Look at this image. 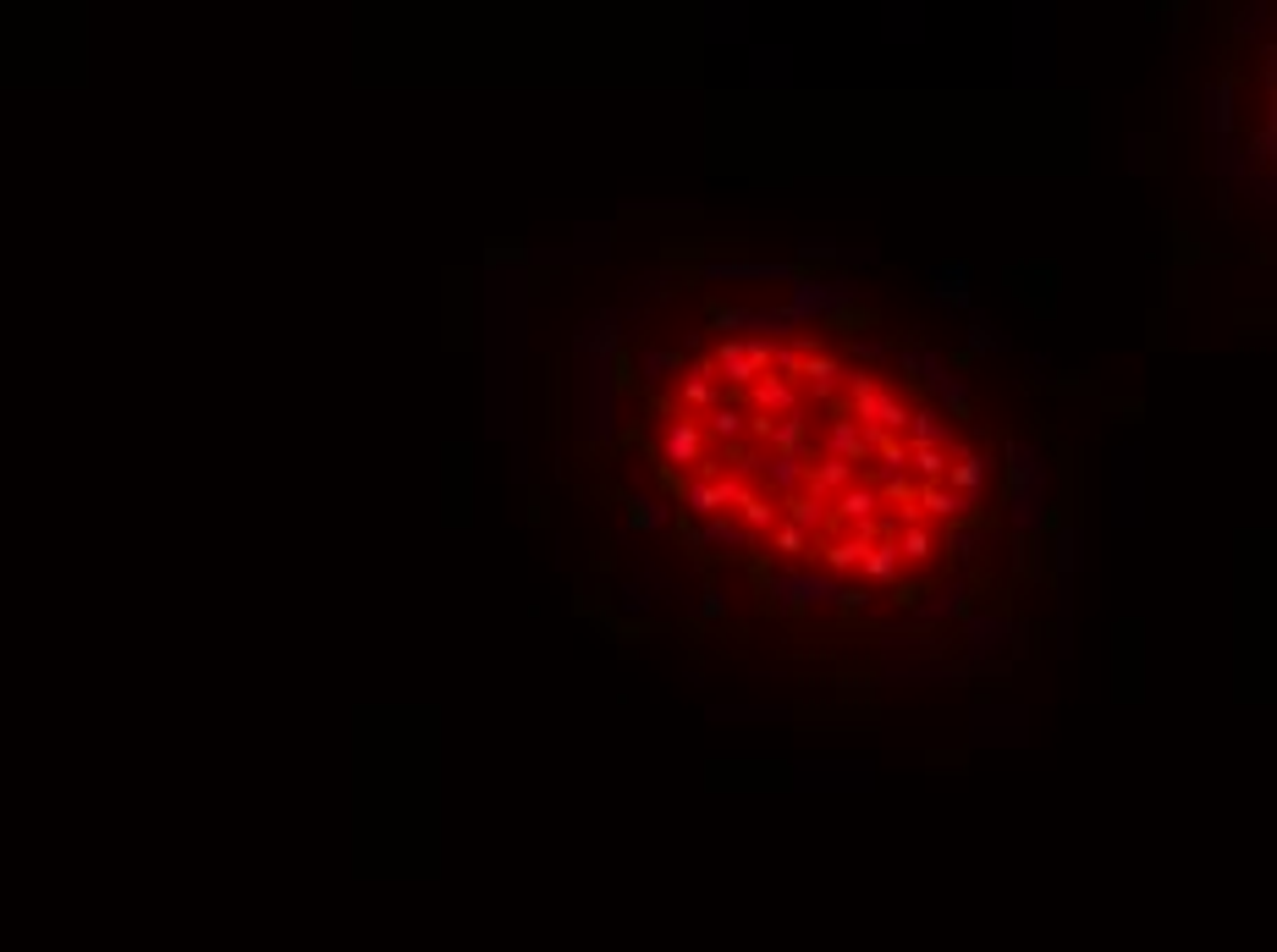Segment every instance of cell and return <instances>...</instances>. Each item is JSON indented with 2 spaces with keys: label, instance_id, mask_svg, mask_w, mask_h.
<instances>
[{
  "label": "cell",
  "instance_id": "cell-1",
  "mask_svg": "<svg viewBox=\"0 0 1277 952\" xmlns=\"http://www.w3.org/2000/svg\"><path fill=\"white\" fill-rule=\"evenodd\" d=\"M760 590H766V606H777V611H831V606H843V578L816 573V568H804V561L771 568V561L760 556Z\"/></svg>",
  "mask_w": 1277,
  "mask_h": 952
},
{
  "label": "cell",
  "instance_id": "cell-2",
  "mask_svg": "<svg viewBox=\"0 0 1277 952\" xmlns=\"http://www.w3.org/2000/svg\"><path fill=\"white\" fill-rule=\"evenodd\" d=\"M854 303H859V286H854V281H826L821 270H799V276L787 281L782 315H787L793 325H809V320H843V315H854Z\"/></svg>",
  "mask_w": 1277,
  "mask_h": 952
},
{
  "label": "cell",
  "instance_id": "cell-3",
  "mask_svg": "<svg viewBox=\"0 0 1277 952\" xmlns=\"http://www.w3.org/2000/svg\"><path fill=\"white\" fill-rule=\"evenodd\" d=\"M700 457H705L700 419L661 414V430H655V462H661L667 474H683V469H700Z\"/></svg>",
  "mask_w": 1277,
  "mask_h": 952
},
{
  "label": "cell",
  "instance_id": "cell-4",
  "mask_svg": "<svg viewBox=\"0 0 1277 952\" xmlns=\"http://www.w3.org/2000/svg\"><path fill=\"white\" fill-rule=\"evenodd\" d=\"M710 330H722V336H760V342H777L787 336V330H799L782 308H710Z\"/></svg>",
  "mask_w": 1277,
  "mask_h": 952
},
{
  "label": "cell",
  "instance_id": "cell-5",
  "mask_svg": "<svg viewBox=\"0 0 1277 952\" xmlns=\"http://www.w3.org/2000/svg\"><path fill=\"white\" fill-rule=\"evenodd\" d=\"M1002 457H1008V474H1002V491H1008V496L1047 491V452H1041V441H1030V435H1008Z\"/></svg>",
  "mask_w": 1277,
  "mask_h": 952
},
{
  "label": "cell",
  "instance_id": "cell-6",
  "mask_svg": "<svg viewBox=\"0 0 1277 952\" xmlns=\"http://www.w3.org/2000/svg\"><path fill=\"white\" fill-rule=\"evenodd\" d=\"M683 540L694 551H710V556H749L760 540H754L738 518H705V523H683Z\"/></svg>",
  "mask_w": 1277,
  "mask_h": 952
},
{
  "label": "cell",
  "instance_id": "cell-7",
  "mask_svg": "<svg viewBox=\"0 0 1277 952\" xmlns=\"http://www.w3.org/2000/svg\"><path fill=\"white\" fill-rule=\"evenodd\" d=\"M744 414H766V419H787V414H804V392L799 380L787 375H760L744 392Z\"/></svg>",
  "mask_w": 1277,
  "mask_h": 952
},
{
  "label": "cell",
  "instance_id": "cell-8",
  "mask_svg": "<svg viewBox=\"0 0 1277 952\" xmlns=\"http://www.w3.org/2000/svg\"><path fill=\"white\" fill-rule=\"evenodd\" d=\"M963 633H970V650H975L970 667H980V672H997V677H1002V660H992V655H997V650L1013 638V617H997V611H970V623H963Z\"/></svg>",
  "mask_w": 1277,
  "mask_h": 952
},
{
  "label": "cell",
  "instance_id": "cell-9",
  "mask_svg": "<svg viewBox=\"0 0 1277 952\" xmlns=\"http://www.w3.org/2000/svg\"><path fill=\"white\" fill-rule=\"evenodd\" d=\"M963 611H970V578H947L942 590H931V600H915V606H908V623L936 628V623H953Z\"/></svg>",
  "mask_w": 1277,
  "mask_h": 952
},
{
  "label": "cell",
  "instance_id": "cell-10",
  "mask_svg": "<svg viewBox=\"0 0 1277 952\" xmlns=\"http://www.w3.org/2000/svg\"><path fill=\"white\" fill-rule=\"evenodd\" d=\"M915 507H920V518H936L942 529H953V523H975V518H980V501L947 491V484H915Z\"/></svg>",
  "mask_w": 1277,
  "mask_h": 952
},
{
  "label": "cell",
  "instance_id": "cell-11",
  "mask_svg": "<svg viewBox=\"0 0 1277 952\" xmlns=\"http://www.w3.org/2000/svg\"><path fill=\"white\" fill-rule=\"evenodd\" d=\"M992 474H997V462L985 457V452H953V462H947V491H958V496H970V501H980L985 507V491H992Z\"/></svg>",
  "mask_w": 1277,
  "mask_h": 952
},
{
  "label": "cell",
  "instance_id": "cell-12",
  "mask_svg": "<svg viewBox=\"0 0 1277 952\" xmlns=\"http://www.w3.org/2000/svg\"><path fill=\"white\" fill-rule=\"evenodd\" d=\"M816 457H837L848 462V469H859V462H870V446H865V430L848 414H831L826 435L816 441Z\"/></svg>",
  "mask_w": 1277,
  "mask_h": 952
},
{
  "label": "cell",
  "instance_id": "cell-13",
  "mask_svg": "<svg viewBox=\"0 0 1277 952\" xmlns=\"http://www.w3.org/2000/svg\"><path fill=\"white\" fill-rule=\"evenodd\" d=\"M843 375H848V369L831 358V353H821L816 342H809V353H804V364H799V392H804L809 402H831V397H837V385H843Z\"/></svg>",
  "mask_w": 1277,
  "mask_h": 952
},
{
  "label": "cell",
  "instance_id": "cell-14",
  "mask_svg": "<svg viewBox=\"0 0 1277 952\" xmlns=\"http://www.w3.org/2000/svg\"><path fill=\"white\" fill-rule=\"evenodd\" d=\"M727 392L716 385V369H710V358H700V364H688L683 369V380H677V402H683V414L694 419V414H710L716 402H722Z\"/></svg>",
  "mask_w": 1277,
  "mask_h": 952
},
{
  "label": "cell",
  "instance_id": "cell-15",
  "mask_svg": "<svg viewBox=\"0 0 1277 952\" xmlns=\"http://www.w3.org/2000/svg\"><path fill=\"white\" fill-rule=\"evenodd\" d=\"M804 469H809V457H787V452H771L766 457V469H760V491L754 496H777V501H787V496H799L804 491Z\"/></svg>",
  "mask_w": 1277,
  "mask_h": 952
},
{
  "label": "cell",
  "instance_id": "cell-16",
  "mask_svg": "<svg viewBox=\"0 0 1277 952\" xmlns=\"http://www.w3.org/2000/svg\"><path fill=\"white\" fill-rule=\"evenodd\" d=\"M992 546V523L975 518V523H953V529H936V551H947L958 561V568H970V561H980V551Z\"/></svg>",
  "mask_w": 1277,
  "mask_h": 952
},
{
  "label": "cell",
  "instance_id": "cell-17",
  "mask_svg": "<svg viewBox=\"0 0 1277 952\" xmlns=\"http://www.w3.org/2000/svg\"><path fill=\"white\" fill-rule=\"evenodd\" d=\"M623 507H628V523H633L638 534H672V529H677L672 501L650 496V491H628V496H623Z\"/></svg>",
  "mask_w": 1277,
  "mask_h": 952
},
{
  "label": "cell",
  "instance_id": "cell-18",
  "mask_svg": "<svg viewBox=\"0 0 1277 952\" xmlns=\"http://www.w3.org/2000/svg\"><path fill=\"white\" fill-rule=\"evenodd\" d=\"M672 491H677V507H683V523H705V518H722V512H727L710 479H683V474H672Z\"/></svg>",
  "mask_w": 1277,
  "mask_h": 952
},
{
  "label": "cell",
  "instance_id": "cell-19",
  "mask_svg": "<svg viewBox=\"0 0 1277 952\" xmlns=\"http://www.w3.org/2000/svg\"><path fill=\"white\" fill-rule=\"evenodd\" d=\"M799 265H744V259H716L700 265V281H793Z\"/></svg>",
  "mask_w": 1277,
  "mask_h": 952
},
{
  "label": "cell",
  "instance_id": "cell-20",
  "mask_svg": "<svg viewBox=\"0 0 1277 952\" xmlns=\"http://www.w3.org/2000/svg\"><path fill=\"white\" fill-rule=\"evenodd\" d=\"M854 479H859V469H848V462H837V457H809V469H804V496L831 501L837 491H848Z\"/></svg>",
  "mask_w": 1277,
  "mask_h": 952
},
{
  "label": "cell",
  "instance_id": "cell-21",
  "mask_svg": "<svg viewBox=\"0 0 1277 952\" xmlns=\"http://www.w3.org/2000/svg\"><path fill=\"white\" fill-rule=\"evenodd\" d=\"M777 512H782V523H793V529H804L809 540L821 546V534L831 529V507L826 501H816V496H787V501H777Z\"/></svg>",
  "mask_w": 1277,
  "mask_h": 952
},
{
  "label": "cell",
  "instance_id": "cell-22",
  "mask_svg": "<svg viewBox=\"0 0 1277 952\" xmlns=\"http://www.w3.org/2000/svg\"><path fill=\"white\" fill-rule=\"evenodd\" d=\"M908 446H942V452H958L953 441V424H942L936 407H908V430H903Z\"/></svg>",
  "mask_w": 1277,
  "mask_h": 952
},
{
  "label": "cell",
  "instance_id": "cell-23",
  "mask_svg": "<svg viewBox=\"0 0 1277 952\" xmlns=\"http://www.w3.org/2000/svg\"><path fill=\"white\" fill-rule=\"evenodd\" d=\"M893 364L903 369V375L925 380V385H931V392H936V385H942L947 375H953V369H947V358H942V353H931V347H915V342H908V347H893Z\"/></svg>",
  "mask_w": 1277,
  "mask_h": 952
},
{
  "label": "cell",
  "instance_id": "cell-24",
  "mask_svg": "<svg viewBox=\"0 0 1277 952\" xmlns=\"http://www.w3.org/2000/svg\"><path fill=\"white\" fill-rule=\"evenodd\" d=\"M898 573H903V556H898L893 540H876V546L865 551V561H859V578H865L870 590H876V584H898Z\"/></svg>",
  "mask_w": 1277,
  "mask_h": 952
},
{
  "label": "cell",
  "instance_id": "cell-25",
  "mask_svg": "<svg viewBox=\"0 0 1277 952\" xmlns=\"http://www.w3.org/2000/svg\"><path fill=\"white\" fill-rule=\"evenodd\" d=\"M931 298L953 303V308H970V265H936L931 270Z\"/></svg>",
  "mask_w": 1277,
  "mask_h": 952
},
{
  "label": "cell",
  "instance_id": "cell-26",
  "mask_svg": "<svg viewBox=\"0 0 1277 952\" xmlns=\"http://www.w3.org/2000/svg\"><path fill=\"white\" fill-rule=\"evenodd\" d=\"M683 353H638V375L633 380H623L628 385V392H638V385H645V392H655V385H661L667 375H683Z\"/></svg>",
  "mask_w": 1277,
  "mask_h": 952
},
{
  "label": "cell",
  "instance_id": "cell-27",
  "mask_svg": "<svg viewBox=\"0 0 1277 952\" xmlns=\"http://www.w3.org/2000/svg\"><path fill=\"white\" fill-rule=\"evenodd\" d=\"M947 462H953V452H942V446H908V479L920 484H942Z\"/></svg>",
  "mask_w": 1277,
  "mask_h": 952
},
{
  "label": "cell",
  "instance_id": "cell-28",
  "mask_svg": "<svg viewBox=\"0 0 1277 952\" xmlns=\"http://www.w3.org/2000/svg\"><path fill=\"white\" fill-rule=\"evenodd\" d=\"M732 512H738V523H744V529L754 534V540H760V534H771V529H777V523H782V512H777V501H766V496H744L738 501V507H732Z\"/></svg>",
  "mask_w": 1277,
  "mask_h": 952
},
{
  "label": "cell",
  "instance_id": "cell-29",
  "mask_svg": "<svg viewBox=\"0 0 1277 952\" xmlns=\"http://www.w3.org/2000/svg\"><path fill=\"white\" fill-rule=\"evenodd\" d=\"M771 551H777V556L787 561V568H793V561H809V551H816V540H809L804 529H793V523H777V529H771Z\"/></svg>",
  "mask_w": 1277,
  "mask_h": 952
},
{
  "label": "cell",
  "instance_id": "cell-30",
  "mask_svg": "<svg viewBox=\"0 0 1277 952\" xmlns=\"http://www.w3.org/2000/svg\"><path fill=\"white\" fill-rule=\"evenodd\" d=\"M893 546L903 561H931L936 556V529H925V523H915V529H898Z\"/></svg>",
  "mask_w": 1277,
  "mask_h": 952
},
{
  "label": "cell",
  "instance_id": "cell-31",
  "mask_svg": "<svg viewBox=\"0 0 1277 952\" xmlns=\"http://www.w3.org/2000/svg\"><path fill=\"white\" fill-rule=\"evenodd\" d=\"M766 457H771V452H766V446H754V441H744V446H732V452H727V474L749 484V479H760V469H766Z\"/></svg>",
  "mask_w": 1277,
  "mask_h": 952
},
{
  "label": "cell",
  "instance_id": "cell-32",
  "mask_svg": "<svg viewBox=\"0 0 1277 952\" xmlns=\"http://www.w3.org/2000/svg\"><path fill=\"white\" fill-rule=\"evenodd\" d=\"M963 347H970V358H985V353H1002V347H1008V336H1002V330H992L985 320H970V336H963Z\"/></svg>",
  "mask_w": 1277,
  "mask_h": 952
},
{
  "label": "cell",
  "instance_id": "cell-33",
  "mask_svg": "<svg viewBox=\"0 0 1277 952\" xmlns=\"http://www.w3.org/2000/svg\"><path fill=\"white\" fill-rule=\"evenodd\" d=\"M936 397H942V407H947V414H953V419H970V385H963L958 375H947L942 385H936Z\"/></svg>",
  "mask_w": 1277,
  "mask_h": 952
},
{
  "label": "cell",
  "instance_id": "cell-34",
  "mask_svg": "<svg viewBox=\"0 0 1277 952\" xmlns=\"http://www.w3.org/2000/svg\"><path fill=\"white\" fill-rule=\"evenodd\" d=\"M655 606V595L645 590V584H623L617 590V611H628V617H645Z\"/></svg>",
  "mask_w": 1277,
  "mask_h": 952
},
{
  "label": "cell",
  "instance_id": "cell-35",
  "mask_svg": "<svg viewBox=\"0 0 1277 952\" xmlns=\"http://www.w3.org/2000/svg\"><path fill=\"white\" fill-rule=\"evenodd\" d=\"M700 617H710V623H722V617H727V590L716 584V578L700 590Z\"/></svg>",
  "mask_w": 1277,
  "mask_h": 952
},
{
  "label": "cell",
  "instance_id": "cell-36",
  "mask_svg": "<svg viewBox=\"0 0 1277 952\" xmlns=\"http://www.w3.org/2000/svg\"><path fill=\"white\" fill-rule=\"evenodd\" d=\"M848 353H854V358H865V364H876V358H893V342H870V336H854V342H848Z\"/></svg>",
  "mask_w": 1277,
  "mask_h": 952
},
{
  "label": "cell",
  "instance_id": "cell-37",
  "mask_svg": "<svg viewBox=\"0 0 1277 952\" xmlns=\"http://www.w3.org/2000/svg\"><path fill=\"white\" fill-rule=\"evenodd\" d=\"M870 600H876V590H870L865 578L859 584H843V611H870Z\"/></svg>",
  "mask_w": 1277,
  "mask_h": 952
}]
</instances>
